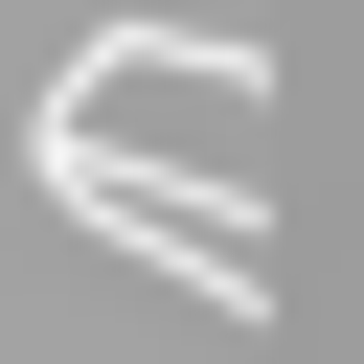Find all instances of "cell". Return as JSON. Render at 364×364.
Wrapping results in <instances>:
<instances>
[{
	"mask_svg": "<svg viewBox=\"0 0 364 364\" xmlns=\"http://www.w3.org/2000/svg\"><path fill=\"white\" fill-rule=\"evenodd\" d=\"M46 182H68V205H91L114 250H159V273H205L228 318L273 296V273H250V182H114V159H46Z\"/></svg>",
	"mask_w": 364,
	"mask_h": 364,
	"instance_id": "obj_1",
	"label": "cell"
}]
</instances>
